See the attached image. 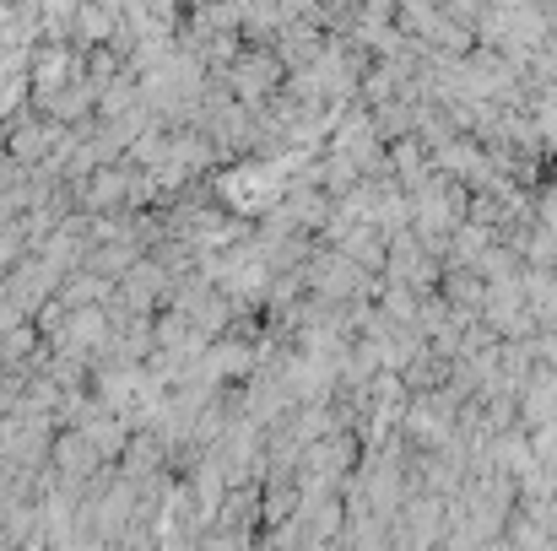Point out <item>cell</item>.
<instances>
[{"mask_svg":"<svg viewBox=\"0 0 557 551\" xmlns=\"http://www.w3.org/2000/svg\"><path fill=\"white\" fill-rule=\"evenodd\" d=\"M55 460L71 470V476H82V470L98 465V449H87V443L76 438V433H65V438H55Z\"/></svg>","mask_w":557,"mask_h":551,"instance_id":"cell-1","label":"cell"}]
</instances>
